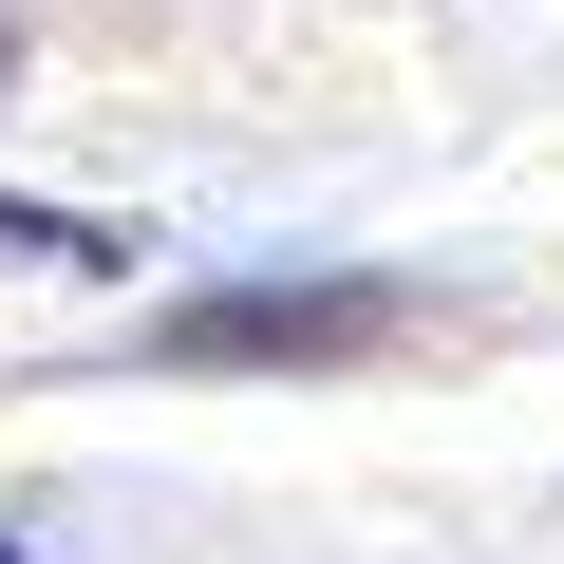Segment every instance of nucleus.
<instances>
[{"label": "nucleus", "instance_id": "nucleus-1", "mask_svg": "<svg viewBox=\"0 0 564 564\" xmlns=\"http://www.w3.org/2000/svg\"><path fill=\"white\" fill-rule=\"evenodd\" d=\"M395 302L377 282H321V302H188V358H321V339H377Z\"/></svg>", "mask_w": 564, "mask_h": 564}, {"label": "nucleus", "instance_id": "nucleus-2", "mask_svg": "<svg viewBox=\"0 0 564 564\" xmlns=\"http://www.w3.org/2000/svg\"><path fill=\"white\" fill-rule=\"evenodd\" d=\"M0 245H20V263H113L132 226H76V207H20V188H0Z\"/></svg>", "mask_w": 564, "mask_h": 564}, {"label": "nucleus", "instance_id": "nucleus-3", "mask_svg": "<svg viewBox=\"0 0 564 564\" xmlns=\"http://www.w3.org/2000/svg\"><path fill=\"white\" fill-rule=\"evenodd\" d=\"M0 564H20V545H0Z\"/></svg>", "mask_w": 564, "mask_h": 564}]
</instances>
